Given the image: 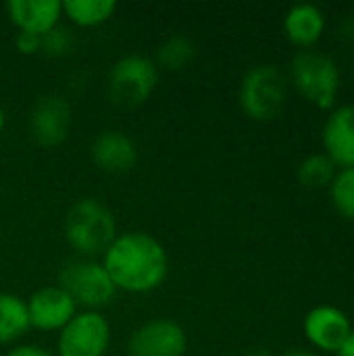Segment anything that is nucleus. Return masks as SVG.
Returning a JSON list of instances; mask_svg holds the SVG:
<instances>
[{
    "instance_id": "17",
    "label": "nucleus",
    "mask_w": 354,
    "mask_h": 356,
    "mask_svg": "<svg viewBox=\"0 0 354 356\" xmlns=\"http://www.w3.org/2000/svg\"><path fill=\"white\" fill-rule=\"evenodd\" d=\"M117 8L115 0H63V15L77 27H98Z\"/></svg>"
},
{
    "instance_id": "8",
    "label": "nucleus",
    "mask_w": 354,
    "mask_h": 356,
    "mask_svg": "<svg viewBox=\"0 0 354 356\" xmlns=\"http://www.w3.org/2000/svg\"><path fill=\"white\" fill-rule=\"evenodd\" d=\"M71 119V104L58 94H46L33 102L27 127L35 144L42 148H56L67 140Z\"/></svg>"
},
{
    "instance_id": "27",
    "label": "nucleus",
    "mask_w": 354,
    "mask_h": 356,
    "mask_svg": "<svg viewBox=\"0 0 354 356\" xmlns=\"http://www.w3.org/2000/svg\"><path fill=\"white\" fill-rule=\"evenodd\" d=\"M4 123H6V117H4V111H2V106H0V134H2V129H4Z\"/></svg>"
},
{
    "instance_id": "10",
    "label": "nucleus",
    "mask_w": 354,
    "mask_h": 356,
    "mask_svg": "<svg viewBox=\"0 0 354 356\" xmlns=\"http://www.w3.org/2000/svg\"><path fill=\"white\" fill-rule=\"evenodd\" d=\"M25 305L29 325L40 332H61L77 313V305L58 284L35 290Z\"/></svg>"
},
{
    "instance_id": "11",
    "label": "nucleus",
    "mask_w": 354,
    "mask_h": 356,
    "mask_svg": "<svg viewBox=\"0 0 354 356\" xmlns=\"http://www.w3.org/2000/svg\"><path fill=\"white\" fill-rule=\"evenodd\" d=\"M90 154L94 165L104 173H127L138 163L136 142L117 129L100 131L90 146Z\"/></svg>"
},
{
    "instance_id": "25",
    "label": "nucleus",
    "mask_w": 354,
    "mask_h": 356,
    "mask_svg": "<svg viewBox=\"0 0 354 356\" xmlns=\"http://www.w3.org/2000/svg\"><path fill=\"white\" fill-rule=\"evenodd\" d=\"M244 356H273L267 348H252V350H248Z\"/></svg>"
},
{
    "instance_id": "2",
    "label": "nucleus",
    "mask_w": 354,
    "mask_h": 356,
    "mask_svg": "<svg viewBox=\"0 0 354 356\" xmlns=\"http://www.w3.org/2000/svg\"><path fill=\"white\" fill-rule=\"evenodd\" d=\"M115 238L117 221L100 200L81 198L67 211L65 240L77 254H81V259L104 254Z\"/></svg>"
},
{
    "instance_id": "4",
    "label": "nucleus",
    "mask_w": 354,
    "mask_h": 356,
    "mask_svg": "<svg viewBox=\"0 0 354 356\" xmlns=\"http://www.w3.org/2000/svg\"><path fill=\"white\" fill-rule=\"evenodd\" d=\"M159 83V67L144 54L121 56L108 73V98L115 106H142Z\"/></svg>"
},
{
    "instance_id": "16",
    "label": "nucleus",
    "mask_w": 354,
    "mask_h": 356,
    "mask_svg": "<svg viewBox=\"0 0 354 356\" xmlns=\"http://www.w3.org/2000/svg\"><path fill=\"white\" fill-rule=\"evenodd\" d=\"M29 330L31 325L25 300L17 294L0 292V346L19 342Z\"/></svg>"
},
{
    "instance_id": "22",
    "label": "nucleus",
    "mask_w": 354,
    "mask_h": 356,
    "mask_svg": "<svg viewBox=\"0 0 354 356\" xmlns=\"http://www.w3.org/2000/svg\"><path fill=\"white\" fill-rule=\"evenodd\" d=\"M15 46L25 56L38 54V52H42V35L27 33V31H19L17 38H15Z\"/></svg>"
},
{
    "instance_id": "5",
    "label": "nucleus",
    "mask_w": 354,
    "mask_h": 356,
    "mask_svg": "<svg viewBox=\"0 0 354 356\" xmlns=\"http://www.w3.org/2000/svg\"><path fill=\"white\" fill-rule=\"evenodd\" d=\"M288 98V81L275 65L250 67L240 83V104L255 121L275 119Z\"/></svg>"
},
{
    "instance_id": "24",
    "label": "nucleus",
    "mask_w": 354,
    "mask_h": 356,
    "mask_svg": "<svg viewBox=\"0 0 354 356\" xmlns=\"http://www.w3.org/2000/svg\"><path fill=\"white\" fill-rule=\"evenodd\" d=\"M338 356H354V327L351 330L348 338L344 340V344L338 348Z\"/></svg>"
},
{
    "instance_id": "9",
    "label": "nucleus",
    "mask_w": 354,
    "mask_h": 356,
    "mask_svg": "<svg viewBox=\"0 0 354 356\" xmlns=\"http://www.w3.org/2000/svg\"><path fill=\"white\" fill-rule=\"evenodd\" d=\"M188 350L186 330L171 319H152L136 327L127 340L129 356H184Z\"/></svg>"
},
{
    "instance_id": "14",
    "label": "nucleus",
    "mask_w": 354,
    "mask_h": 356,
    "mask_svg": "<svg viewBox=\"0 0 354 356\" xmlns=\"http://www.w3.org/2000/svg\"><path fill=\"white\" fill-rule=\"evenodd\" d=\"M323 144L336 165L354 167V104H342L328 117Z\"/></svg>"
},
{
    "instance_id": "18",
    "label": "nucleus",
    "mask_w": 354,
    "mask_h": 356,
    "mask_svg": "<svg viewBox=\"0 0 354 356\" xmlns=\"http://www.w3.org/2000/svg\"><path fill=\"white\" fill-rule=\"evenodd\" d=\"M194 44L188 35L175 33L171 38H167L159 50H156V67H163L167 71H182L184 67H188L194 58Z\"/></svg>"
},
{
    "instance_id": "23",
    "label": "nucleus",
    "mask_w": 354,
    "mask_h": 356,
    "mask_svg": "<svg viewBox=\"0 0 354 356\" xmlns=\"http://www.w3.org/2000/svg\"><path fill=\"white\" fill-rule=\"evenodd\" d=\"M6 356H58L56 353L52 350H46L42 346H35V344H17L13 346Z\"/></svg>"
},
{
    "instance_id": "19",
    "label": "nucleus",
    "mask_w": 354,
    "mask_h": 356,
    "mask_svg": "<svg viewBox=\"0 0 354 356\" xmlns=\"http://www.w3.org/2000/svg\"><path fill=\"white\" fill-rule=\"evenodd\" d=\"M334 177H336V163L328 154H311L298 167L300 184L311 190L332 186Z\"/></svg>"
},
{
    "instance_id": "3",
    "label": "nucleus",
    "mask_w": 354,
    "mask_h": 356,
    "mask_svg": "<svg viewBox=\"0 0 354 356\" xmlns=\"http://www.w3.org/2000/svg\"><path fill=\"white\" fill-rule=\"evenodd\" d=\"M292 81L298 92L319 108L334 104L340 92V69L336 60L313 48H305L292 58Z\"/></svg>"
},
{
    "instance_id": "21",
    "label": "nucleus",
    "mask_w": 354,
    "mask_h": 356,
    "mask_svg": "<svg viewBox=\"0 0 354 356\" xmlns=\"http://www.w3.org/2000/svg\"><path fill=\"white\" fill-rule=\"evenodd\" d=\"M73 46H75V40L67 27L56 25L54 29H50L48 33L42 35V52L46 56H52V58L67 56L73 50Z\"/></svg>"
},
{
    "instance_id": "13",
    "label": "nucleus",
    "mask_w": 354,
    "mask_h": 356,
    "mask_svg": "<svg viewBox=\"0 0 354 356\" xmlns=\"http://www.w3.org/2000/svg\"><path fill=\"white\" fill-rule=\"evenodd\" d=\"M353 325L348 317L336 307H317L305 317V334L307 338L323 350H334L344 344Z\"/></svg>"
},
{
    "instance_id": "20",
    "label": "nucleus",
    "mask_w": 354,
    "mask_h": 356,
    "mask_svg": "<svg viewBox=\"0 0 354 356\" xmlns=\"http://www.w3.org/2000/svg\"><path fill=\"white\" fill-rule=\"evenodd\" d=\"M332 200L338 213L354 221V167H344L336 171L332 181Z\"/></svg>"
},
{
    "instance_id": "26",
    "label": "nucleus",
    "mask_w": 354,
    "mask_h": 356,
    "mask_svg": "<svg viewBox=\"0 0 354 356\" xmlns=\"http://www.w3.org/2000/svg\"><path fill=\"white\" fill-rule=\"evenodd\" d=\"M284 356H317L313 355V353H309V350H300V348H294V350H288Z\"/></svg>"
},
{
    "instance_id": "6",
    "label": "nucleus",
    "mask_w": 354,
    "mask_h": 356,
    "mask_svg": "<svg viewBox=\"0 0 354 356\" xmlns=\"http://www.w3.org/2000/svg\"><path fill=\"white\" fill-rule=\"evenodd\" d=\"M58 286L81 311H100L117 294L106 269L94 259L69 261L58 273Z\"/></svg>"
},
{
    "instance_id": "15",
    "label": "nucleus",
    "mask_w": 354,
    "mask_h": 356,
    "mask_svg": "<svg viewBox=\"0 0 354 356\" xmlns=\"http://www.w3.org/2000/svg\"><path fill=\"white\" fill-rule=\"evenodd\" d=\"M325 27V17L321 13L319 6L303 2V4H294L284 21V29L290 42L307 48L311 44H315Z\"/></svg>"
},
{
    "instance_id": "12",
    "label": "nucleus",
    "mask_w": 354,
    "mask_h": 356,
    "mask_svg": "<svg viewBox=\"0 0 354 356\" xmlns=\"http://www.w3.org/2000/svg\"><path fill=\"white\" fill-rule=\"evenodd\" d=\"M6 13L19 31L44 35L58 25L63 17V0H10Z\"/></svg>"
},
{
    "instance_id": "1",
    "label": "nucleus",
    "mask_w": 354,
    "mask_h": 356,
    "mask_svg": "<svg viewBox=\"0 0 354 356\" xmlns=\"http://www.w3.org/2000/svg\"><path fill=\"white\" fill-rule=\"evenodd\" d=\"M115 290L127 294H148L161 288L169 275V254L165 246L144 232L117 234L102 254Z\"/></svg>"
},
{
    "instance_id": "7",
    "label": "nucleus",
    "mask_w": 354,
    "mask_h": 356,
    "mask_svg": "<svg viewBox=\"0 0 354 356\" xmlns=\"http://www.w3.org/2000/svg\"><path fill=\"white\" fill-rule=\"evenodd\" d=\"M111 344V323L100 311H77L58 332V356H104Z\"/></svg>"
}]
</instances>
